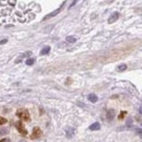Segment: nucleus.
<instances>
[{"mask_svg": "<svg viewBox=\"0 0 142 142\" xmlns=\"http://www.w3.org/2000/svg\"><path fill=\"white\" fill-rule=\"evenodd\" d=\"M8 132H9V129H7V128H0V137L7 134Z\"/></svg>", "mask_w": 142, "mask_h": 142, "instance_id": "11", "label": "nucleus"}, {"mask_svg": "<svg viewBox=\"0 0 142 142\" xmlns=\"http://www.w3.org/2000/svg\"><path fill=\"white\" fill-rule=\"evenodd\" d=\"M61 9H62V6H61V7H60V8H59V9H57V10H55V11H54V12H53V13H50V14L46 15V17H45V18H44V21H45V20H47V19H49V18H53V17H55V15H56V14H58V13H59V12H60V11H61Z\"/></svg>", "mask_w": 142, "mask_h": 142, "instance_id": "5", "label": "nucleus"}, {"mask_svg": "<svg viewBox=\"0 0 142 142\" xmlns=\"http://www.w3.org/2000/svg\"><path fill=\"white\" fill-rule=\"evenodd\" d=\"M17 116L20 119H23L24 121H30V114L26 109H19L17 111Z\"/></svg>", "mask_w": 142, "mask_h": 142, "instance_id": "1", "label": "nucleus"}, {"mask_svg": "<svg viewBox=\"0 0 142 142\" xmlns=\"http://www.w3.org/2000/svg\"><path fill=\"white\" fill-rule=\"evenodd\" d=\"M0 142H11V141L9 140V139H6V138H4V139H2V140H0Z\"/></svg>", "mask_w": 142, "mask_h": 142, "instance_id": "17", "label": "nucleus"}, {"mask_svg": "<svg viewBox=\"0 0 142 142\" xmlns=\"http://www.w3.org/2000/svg\"><path fill=\"white\" fill-rule=\"evenodd\" d=\"M126 69H127V65H120V66L118 67V70L119 71H125Z\"/></svg>", "mask_w": 142, "mask_h": 142, "instance_id": "15", "label": "nucleus"}, {"mask_svg": "<svg viewBox=\"0 0 142 142\" xmlns=\"http://www.w3.org/2000/svg\"><path fill=\"white\" fill-rule=\"evenodd\" d=\"M118 18H119V13H118V12H114L113 14H111L110 17H109L108 22H109V23H114L115 21L118 20Z\"/></svg>", "mask_w": 142, "mask_h": 142, "instance_id": "4", "label": "nucleus"}, {"mask_svg": "<svg viewBox=\"0 0 142 142\" xmlns=\"http://www.w3.org/2000/svg\"><path fill=\"white\" fill-rule=\"evenodd\" d=\"M114 116H115V111H114L113 109H110V110L107 111V119H108V120H111V119H113Z\"/></svg>", "mask_w": 142, "mask_h": 142, "instance_id": "8", "label": "nucleus"}, {"mask_svg": "<svg viewBox=\"0 0 142 142\" xmlns=\"http://www.w3.org/2000/svg\"><path fill=\"white\" fill-rule=\"evenodd\" d=\"M43 134V132H42V130L39 129L38 127H35L33 129V131H32V134H31V139H37L39 138V137Z\"/></svg>", "mask_w": 142, "mask_h": 142, "instance_id": "3", "label": "nucleus"}, {"mask_svg": "<svg viewBox=\"0 0 142 142\" xmlns=\"http://www.w3.org/2000/svg\"><path fill=\"white\" fill-rule=\"evenodd\" d=\"M127 115V111H121V113L119 114V116H118V119L119 120H121V119H124V117Z\"/></svg>", "mask_w": 142, "mask_h": 142, "instance_id": "14", "label": "nucleus"}, {"mask_svg": "<svg viewBox=\"0 0 142 142\" xmlns=\"http://www.w3.org/2000/svg\"><path fill=\"white\" fill-rule=\"evenodd\" d=\"M87 99H89L90 102H92V103H96L97 99H98V97H97L95 94H90L89 96H87Z\"/></svg>", "mask_w": 142, "mask_h": 142, "instance_id": "6", "label": "nucleus"}, {"mask_svg": "<svg viewBox=\"0 0 142 142\" xmlns=\"http://www.w3.org/2000/svg\"><path fill=\"white\" fill-rule=\"evenodd\" d=\"M25 64H26L27 66H32V65L34 64V59H33V58H29V59L25 61Z\"/></svg>", "mask_w": 142, "mask_h": 142, "instance_id": "13", "label": "nucleus"}, {"mask_svg": "<svg viewBox=\"0 0 142 142\" xmlns=\"http://www.w3.org/2000/svg\"><path fill=\"white\" fill-rule=\"evenodd\" d=\"M8 42V39H2V41H0V44H4Z\"/></svg>", "mask_w": 142, "mask_h": 142, "instance_id": "18", "label": "nucleus"}, {"mask_svg": "<svg viewBox=\"0 0 142 142\" xmlns=\"http://www.w3.org/2000/svg\"><path fill=\"white\" fill-rule=\"evenodd\" d=\"M49 52H50V47L49 46H45V47L41 50V55H47Z\"/></svg>", "mask_w": 142, "mask_h": 142, "instance_id": "10", "label": "nucleus"}, {"mask_svg": "<svg viewBox=\"0 0 142 142\" xmlns=\"http://www.w3.org/2000/svg\"><path fill=\"white\" fill-rule=\"evenodd\" d=\"M15 127H17L18 131L20 132V133L22 134V136H26V134H27V131H26V129L24 128V126H23L22 121H18V122H15Z\"/></svg>", "mask_w": 142, "mask_h": 142, "instance_id": "2", "label": "nucleus"}, {"mask_svg": "<svg viewBox=\"0 0 142 142\" xmlns=\"http://www.w3.org/2000/svg\"><path fill=\"white\" fill-rule=\"evenodd\" d=\"M66 41L68 42V43H76V38L74 36H68V37L66 38Z\"/></svg>", "mask_w": 142, "mask_h": 142, "instance_id": "12", "label": "nucleus"}, {"mask_svg": "<svg viewBox=\"0 0 142 142\" xmlns=\"http://www.w3.org/2000/svg\"><path fill=\"white\" fill-rule=\"evenodd\" d=\"M73 133H74V129H73V128H67L66 134H67V137H68V138H71V137L73 136Z\"/></svg>", "mask_w": 142, "mask_h": 142, "instance_id": "7", "label": "nucleus"}, {"mask_svg": "<svg viewBox=\"0 0 142 142\" xmlns=\"http://www.w3.org/2000/svg\"><path fill=\"white\" fill-rule=\"evenodd\" d=\"M19 142H25L24 140H21V141H19Z\"/></svg>", "mask_w": 142, "mask_h": 142, "instance_id": "19", "label": "nucleus"}, {"mask_svg": "<svg viewBox=\"0 0 142 142\" xmlns=\"http://www.w3.org/2000/svg\"><path fill=\"white\" fill-rule=\"evenodd\" d=\"M99 128H101V125L98 122H94L93 125L90 126V130H98Z\"/></svg>", "mask_w": 142, "mask_h": 142, "instance_id": "9", "label": "nucleus"}, {"mask_svg": "<svg viewBox=\"0 0 142 142\" xmlns=\"http://www.w3.org/2000/svg\"><path fill=\"white\" fill-rule=\"evenodd\" d=\"M7 122V119H4L3 117H1V116H0V126L1 125H4Z\"/></svg>", "mask_w": 142, "mask_h": 142, "instance_id": "16", "label": "nucleus"}]
</instances>
